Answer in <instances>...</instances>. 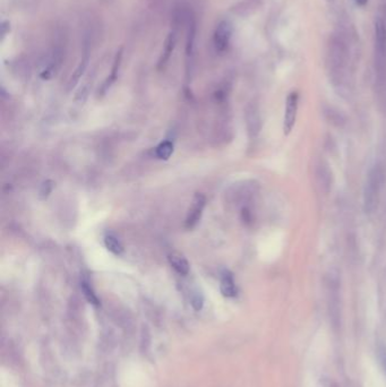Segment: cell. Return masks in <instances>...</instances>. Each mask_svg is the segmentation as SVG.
Segmentation results:
<instances>
[{
	"instance_id": "6da1fadb",
	"label": "cell",
	"mask_w": 386,
	"mask_h": 387,
	"mask_svg": "<svg viewBox=\"0 0 386 387\" xmlns=\"http://www.w3.org/2000/svg\"><path fill=\"white\" fill-rule=\"evenodd\" d=\"M375 69L378 93L386 104V24L382 17L375 20Z\"/></svg>"
},
{
	"instance_id": "7a4b0ae2",
	"label": "cell",
	"mask_w": 386,
	"mask_h": 387,
	"mask_svg": "<svg viewBox=\"0 0 386 387\" xmlns=\"http://www.w3.org/2000/svg\"><path fill=\"white\" fill-rule=\"evenodd\" d=\"M386 171L382 163H376L368 171V175L363 186V212L367 215H372L377 210L380 192L385 182Z\"/></svg>"
},
{
	"instance_id": "3957f363",
	"label": "cell",
	"mask_w": 386,
	"mask_h": 387,
	"mask_svg": "<svg viewBox=\"0 0 386 387\" xmlns=\"http://www.w3.org/2000/svg\"><path fill=\"white\" fill-rule=\"evenodd\" d=\"M298 104H299V95L297 92H291L285 101V109L283 117V131L285 135L291 133L292 128L296 123L298 114Z\"/></svg>"
},
{
	"instance_id": "277c9868",
	"label": "cell",
	"mask_w": 386,
	"mask_h": 387,
	"mask_svg": "<svg viewBox=\"0 0 386 387\" xmlns=\"http://www.w3.org/2000/svg\"><path fill=\"white\" fill-rule=\"evenodd\" d=\"M205 205H206L205 196L200 193L195 194L192 203H190L186 220H185V227H186L187 229H193L197 226L200 217H202Z\"/></svg>"
},
{
	"instance_id": "5b68a950",
	"label": "cell",
	"mask_w": 386,
	"mask_h": 387,
	"mask_svg": "<svg viewBox=\"0 0 386 387\" xmlns=\"http://www.w3.org/2000/svg\"><path fill=\"white\" fill-rule=\"evenodd\" d=\"M232 38V26L229 23L228 21H221L217 24L216 29L214 31L213 35V42L214 47L217 52L223 53L227 51L229 46H230V41Z\"/></svg>"
},
{
	"instance_id": "8992f818",
	"label": "cell",
	"mask_w": 386,
	"mask_h": 387,
	"mask_svg": "<svg viewBox=\"0 0 386 387\" xmlns=\"http://www.w3.org/2000/svg\"><path fill=\"white\" fill-rule=\"evenodd\" d=\"M316 178H317V182L318 185H320L322 192L328 194L329 190L332 189L333 176H332V171L329 170L328 164L325 163V162L322 161L318 163L317 169H316Z\"/></svg>"
},
{
	"instance_id": "52a82bcc",
	"label": "cell",
	"mask_w": 386,
	"mask_h": 387,
	"mask_svg": "<svg viewBox=\"0 0 386 387\" xmlns=\"http://www.w3.org/2000/svg\"><path fill=\"white\" fill-rule=\"evenodd\" d=\"M168 261H169L171 267L180 275H187L190 271V264L187 261V258L180 252L173 251L168 255Z\"/></svg>"
},
{
	"instance_id": "ba28073f",
	"label": "cell",
	"mask_w": 386,
	"mask_h": 387,
	"mask_svg": "<svg viewBox=\"0 0 386 387\" xmlns=\"http://www.w3.org/2000/svg\"><path fill=\"white\" fill-rule=\"evenodd\" d=\"M220 290L221 293L227 298H233V297L237 296L236 282H234L233 275L228 270H225L221 274Z\"/></svg>"
},
{
	"instance_id": "9c48e42d",
	"label": "cell",
	"mask_w": 386,
	"mask_h": 387,
	"mask_svg": "<svg viewBox=\"0 0 386 387\" xmlns=\"http://www.w3.org/2000/svg\"><path fill=\"white\" fill-rule=\"evenodd\" d=\"M246 123H247L248 134L251 137L259 135L262 128V119L256 108H249L246 114Z\"/></svg>"
},
{
	"instance_id": "30bf717a",
	"label": "cell",
	"mask_w": 386,
	"mask_h": 387,
	"mask_svg": "<svg viewBox=\"0 0 386 387\" xmlns=\"http://www.w3.org/2000/svg\"><path fill=\"white\" fill-rule=\"evenodd\" d=\"M176 42H177L176 32L172 31L169 33V35H168L166 39V42L163 44V50H162L161 57L159 59V67H163L168 61H169L171 53L176 48Z\"/></svg>"
},
{
	"instance_id": "8fae6325",
	"label": "cell",
	"mask_w": 386,
	"mask_h": 387,
	"mask_svg": "<svg viewBox=\"0 0 386 387\" xmlns=\"http://www.w3.org/2000/svg\"><path fill=\"white\" fill-rule=\"evenodd\" d=\"M104 246L111 254L116 256H120L124 254V246L120 243V240L115 237L114 234H107L104 237Z\"/></svg>"
},
{
	"instance_id": "7c38bea8",
	"label": "cell",
	"mask_w": 386,
	"mask_h": 387,
	"mask_svg": "<svg viewBox=\"0 0 386 387\" xmlns=\"http://www.w3.org/2000/svg\"><path fill=\"white\" fill-rule=\"evenodd\" d=\"M173 153V143L170 141L161 142L155 148V155L160 160H168Z\"/></svg>"
},
{
	"instance_id": "4fadbf2b",
	"label": "cell",
	"mask_w": 386,
	"mask_h": 387,
	"mask_svg": "<svg viewBox=\"0 0 386 387\" xmlns=\"http://www.w3.org/2000/svg\"><path fill=\"white\" fill-rule=\"evenodd\" d=\"M87 64H88V53L85 52V54H84V57H83L82 60H81L80 65H78V67L76 68V70H75V72H74V75H72L71 78H70V81H69V87H74V86H75V84H76L78 81H80V78H81V76L83 75L84 70L86 69Z\"/></svg>"
},
{
	"instance_id": "5bb4252c",
	"label": "cell",
	"mask_w": 386,
	"mask_h": 387,
	"mask_svg": "<svg viewBox=\"0 0 386 387\" xmlns=\"http://www.w3.org/2000/svg\"><path fill=\"white\" fill-rule=\"evenodd\" d=\"M81 288H82V291H83L84 296H85V298L87 299V301L89 302V304H92L94 306H98L99 305V299H98L97 294L94 293V291L92 290L89 283L87 281H82Z\"/></svg>"
},
{
	"instance_id": "9a60e30c",
	"label": "cell",
	"mask_w": 386,
	"mask_h": 387,
	"mask_svg": "<svg viewBox=\"0 0 386 387\" xmlns=\"http://www.w3.org/2000/svg\"><path fill=\"white\" fill-rule=\"evenodd\" d=\"M190 301H192V305H193V307L195 308V309H196V310L202 309V307H203V298H202V296H200L199 293L193 294L192 296V300H190Z\"/></svg>"
},
{
	"instance_id": "2e32d148",
	"label": "cell",
	"mask_w": 386,
	"mask_h": 387,
	"mask_svg": "<svg viewBox=\"0 0 386 387\" xmlns=\"http://www.w3.org/2000/svg\"><path fill=\"white\" fill-rule=\"evenodd\" d=\"M379 358H380V362H382V366L386 372V349L385 347H380L379 349Z\"/></svg>"
},
{
	"instance_id": "e0dca14e",
	"label": "cell",
	"mask_w": 386,
	"mask_h": 387,
	"mask_svg": "<svg viewBox=\"0 0 386 387\" xmlns=\"http://www.w3.org/2000/svg\"><path fill=\"white\" fill-rule=\"evenodd\" d=\"M355 2L358 5H360V6H365V5L368 3V0H355Z\"/></svg>"
}]
</instances>
